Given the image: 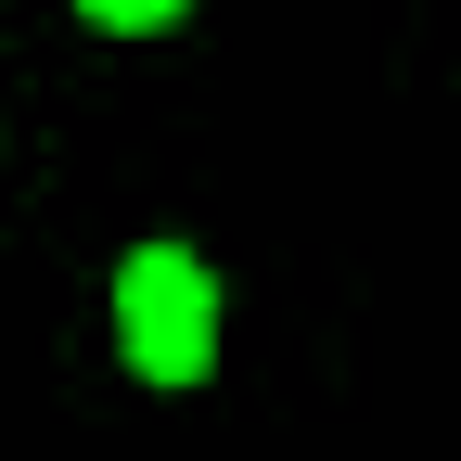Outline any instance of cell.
I'll return each mask as SVG.
<instances>
[{
  "label": "cell",
  "mask_w": 461,
  "mask_h": 461,
  "mask_svg": "<svg viewBox=\"0 0 461 461\" xmlns=\"http://www.w3.org/2000/svg\"><path fill=\"white\" fill-rule=\"evenodd\" d=\"M115 359L141 384H205L218 372V269L193 244H129L115 257Z\"/></svg>",
  "instance_id": "6da1fadb"
},
{
  "label": "cell",
  "mask_w": 461,
  "mask_h": 461,
  "mask_svg": "<svg viewBox=\"0 0 461 461\" xmlns=\"http://www.w3.org/2000/svg\"><path fill=\"white\" fill-rule=\"evenodd\" d=\"M77 26H103V39H154V26H180V0H77Z\"/></svg>",
  "instance_id": "7a4b0ae2"
}]
</instances>
